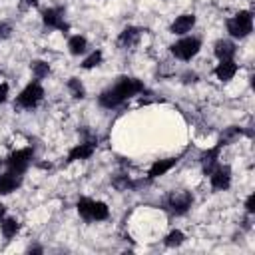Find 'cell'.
I'll list each match as a JSON object with an SVG mask.
<instances>
[{
	"mask_svg": "<svg viewBox=\"0 0 255 255\" xmlns=\"http://www.w3.org/2000/svg\"><path fill=\"white\" fill-rule=\"evenodd\" d=\"M68 90L72 92V96H74V98H80V100H82V98L86 96L84 86H82V82H80L78 78H70V80H68Z\"/></svg>",
	"mask_w": 255,
	"mask_h": 255,
	"instance_id": "21",
	"label": "cell"
},
{
	"mask_svg": "<svg viewBox=\"0 0 255 255\" xmlns=\"http://www.w3.org/2000/svg\"><path fill=\"white\" fill-rule=\"evenodd\" d=\"M94 149H96L94 141H84V143H78V145H74V147H72V149L68 151V161L88 159V157H92Z\"/></svg>",
	"mask_w": 255,
	"mask_h": 255,
	"instance_id": "12",
	"label": "cell"
},
{
	"mask_svg": "<svg viewBox=\"0 0 255 255\" xmlns=\"http://www.w3.org/2000/svg\"><path fill=\"white\" fill-rule=\"evenodd\" d=\"M183 241H185V235H183L181 231H177V229H175V231H171V233L165 237V241H163V243H165L167 247H177V245H181Z\"/></svg>",
	"mask_w": 255,
	"mask_h": 255,
	"instance_id": "22",
	"label": "cell"
},
{
	"mask_svg": "<svg viewBox=\"0 0 255 255\" xmlns=\"http://www.w3.org/2000/svg\"><path fill=\"white\" fill-rule=\"evenodd\" d=\"M177 163V157H167V159H157L151 167H149V171H147V177L149 179H155V177H161V175H165L173 165Z\"/></svg>",
	"mask_w": 255,
	"mask_h": 255,
	"instance_id": "13",
	"label": "cell"
},
{
	"mask_svg": "<svg viewBox=\"0 0 255 255\" xmlns=\"http://www.w3.org/2000/svg\"><path fill=\"white\" fill-rule=\"evenodd\" d=\"M68 48H70V54H72V56H80V54L86 52L88 40H86L84 36H72V38L68 40Z\"/></svg>",
	"mask_w": 255,
	"mask_h": 255,
	"instance_id": "18",
	"label": "cell"
},
{
	"mask_svg": "<svg viewBox=\"0 0 255 255\" xmlns=\"http://www.w3.org/2000/svg\"><path fill=\"white\" fill-rule=\"evenodd\" d=\"M6 98H8V86L6 84H0V104L6 102Z\"/></svg>",
	"mask_w": 255,
	"mask_h": 255,
	"instance_id": "26",
	"label": "cell"
},
{
	"mask_svg": "<svg viewBox=\"0 0 255 255\" xmlns=\"http://www.w3.org/2000/svg\"><path fill=\"white\" fill-rule=\"evenodd\" d=\"M213 74L217 76V80L221 82H229L235 74H237V64L233 60H219V64L215 66Z\"/></svg>",
	"mask_w": 255,
	"mask_h": 255,
	"instance_id": "11",
	"label": "cell"
},
{
	"mask_svg": "<svg viewBox=\"0 0 255 255\" xmlns=\"http://www.w3.org/2000/svg\"><path fill=\"white\" fill-rule=\"evenodd\" d=\"M10 32H12V26H10V24H6V22H0V40L8 38V36H10Z\"/></svg>",
	"mask_w": 255,
	"mask_h": 255,
	"instance_id": "24",
	"label": "cell"
},
{
	"mask_svg": "<svg viewBox=\"0 0 255 255\" xmlns=\"http://www.w3.org/2000/svg\"><path fill=\"white\" fill-rule=\"evenodd\" d=\"M245 209H247L249 213H253V211H255V195H253V193L247 197V201H245Z\"/></svg>",
	"mask_w": 255,
	"mask_h": 255,
	"instance_id": "25",
	"label": "cell"
},
{
	"mask_svg": "<svg viewBox=\"0 0 255 255\" xmlns=\"http://www.w3.org/2000/svg\"><path fill=\"white\" fill-rule=\"evenodd\" d=\"M32 157H34V151H32V147H24V149H16V151H12V153L8 155V159H6L8 171L22 175V173L26 171V167L30 165Z\"/></svg>",
	"mask_w": 255,
	"mask_h": 255,
	"instance_id": "5",
	"label": "cell"
},
{
	"mask_svg": "<svg viewBox=\"0 0 255 255\" xmlns=\"http://www.w3.org/2000/svg\"><path fill=\"white\" fill-rule=\"evenodd\" d=\"M167 203H169V207H171L173 213H185L191 207L193 197H191L189 191H177V193H171L169 195Z\"/></svg>",
	"mask_w": 255,
	"mask_h": 255,
	"instance_id": "9",
	"label": "cell"
},
{
	"mask_svg": "<svg viewBox=\"0 0 255 255\" xmlns=\"http://www.w3.org/2000/svg\"><path fill=\"white\" fill-rule=\"evenodd\" d=\"M221 143H217L215 147H211V149H207L203 155H201V163H203V173L205 175H209L211 173V169L217 165V157H219V151H221Z\"/></svg>",
	"mask_w": 255,
	"mask_h": 255,
	"instance_id": "16",
	"label": "cell"
},
{
	"mask_svg": "<svg viewBox=\"0 0 255 255\" xmlns=\"http://www.w3.org/2000/svg\"><path fill=\"white\" fill-rule=\"evenodd\" d=\"M0 229H2V235H4L6 239H10V237H14V235L18 233V229H20V223H18L16 219L8 217V219H2V223H0Z\"/></svg>",
	"mask_w": 255,
	"mask_h": 255,
	"instance_id": "19",
	"label": "cell"
},
{
	"mask_svg": "<svg viewBox=\"0 0 255 255\" xmlns=\"http://www.w3.org/2000/svg\"><path fill=\"white\" fill-rule=\"evenodd\" d=\"M251 30H253V16L249 10H241L239 14L227 20V32L233 38H245L251 34Z\"/></svg>",
	"mask_w": 255,
	"mask_h": 255,
	"instance_id": "3",
	"label": "cell"
},
{
	"mask_svg": "<svg viewBox=\"0 0 255 255\" xmlns=\"http://www.w3.org/2000/svg\"><path fill=\"white\" fill-rule=\"evenodd\" d=\"M4 213H6V207L4 203H0V219H4Z\"/></svg>",
	"mask_w": 255,
	"mask_h": 255,
	"instance_id": "27",
	"label": "cell"
},
{
	"mask_svg": "<svg viewBox=\"0 0 255 255\" xmlns=\"http://www.w3.org/2000/svg\"><path fill=\"white\" fill-rule=\"evenodd\" d=\"M213 54L219 60H233V56H235V44L229 42V40H217L215 46H213Z\"/></svg>",
	"mask_w": 255,
	"mask_h": 255,
	"instance_id": "15",
	"label": "cell"
},
{
	"mask_svg": "<svg viewBox=\"0 0 255 255\" xmlns=\"http://www.w3.org/2000/svg\"><path fill=\"white\" fill-rule=\"evenodd\" d=\"M213 189H227L231 185V169L229 165H215L209 173Z\"/></svg>",
	"mask_w": 255,
	"mask_h": 255,
	"instance_id": "8",
	"label": "cell"
},
{
	"mask_svg": "<svg viewBox=\"0 0 255 255\" xmlns=\"http://www.w3.org/2000/svg\"><path fill=\"white\" fill-rule=\"evenodd\" d=\"M201 48V42L197 38H181L171 46V54L179 60H191Z\"/></svg>",
	"mask_w": 255,
	"mask_h": 255,
	"instance_id": "6",
	"label": "cell"
},
{
	"mask_svg": "<svg viewBox=\"0 0 255 255\" xmlns=\"http://www.w3.org/2000/svg\"><path fill=\"white\" fill-rule=\"evenodd\" d=\"M143 90V84L139 82V80H135V78H120V82L114 86V88H110V90H106L102 96H100V106H104V108H118L120 104H124L126 100H129V98H133L135 94H139Z\"/></svg>",
	"mask_w": 255,
	"mask_h": 255,
	"instance_id": "1",
	"label": "cell"
},
{
	"mask_svg": "<svg viewBox=\"0 0 255 255\" xmlns=\"http://www.w3.org/2000/svg\"><path fill=\"white\" fill-rule=\"evenodd\" d=\"M100 64H102V52H100V50H96V52H92V54L84 60V64H82V66H84L86 70H90V68H96V66H100Z\"/></svg>",
	"mask_w": 255,
	"mask_h": 255,
	"instance_id": "23",
	"label": "cell"
},
{
	"mask_svg": "<svg viewBox=\"0 0 255 255\" xmlns=\"http://www.w3.org/2000/svg\"><path fill=\"white\" fill-rule=\"evenodd\" d=\"M20 175L18 173H12V171H6L0 175V193L2 195H8L12 191H16V187H20Z\"/></svg>",
	"mask_w": 255,
	"mask_h": 255,
	"instance_id": "14",
	"label": "cell"
},
{
	"mask_svg": "<svg viewBox=\"0 0 255 255\" xmlns=\"http://www.w3.org/2000/svg\"><path fill=\"white\" fill-rule=\"evenodd\" d=\"M42 22L48 28H52V30H62V32L68 30V24L64 22V12L60 8H48V10H44L42 12Z\"/></svg>",
	"mask_w": 255,
	"mask_h": 255,
	"instance_id": "7",
	"label": "cell"
},
{
	"mask_svg": "<svg viewBox=\"0 0 255 255\" xmlns=\"http://www.w3.org/2000/svg\"><path fill=\"white\" fill-rule=\"evenodd\" d=\"M76 207H78V213L88 221H104L110 215V209L104 201H94L88 197H82Z\"/></svg>",
	"mask_w": 255,
	"mask_h": 255,
	"instance_id": "2",
	"label": "cell"
},
{
	"mask_svg": "<svg viewBox=\"0 0 255 255\" xmlns=\"http://www.w3.org/2000/svg\"><path fill=\"white\" fill-rule=\"evenodd\" d=\"M30 68H32V74H34L36 80H42V78H46L50 74V64L48 62H42V60H34L30 64Z\"/></svg>",
	"mask_w": 255,
	"mask_h": 255,
	"instance_id": "20",
	"label": "cell"
},
{
	"mask_svg": "<svg viewBox=\"0 0 255 255\" xmlns=\"http://www.w3.org/2000/svg\"><path fill=\"white\" fill-rule=\"evenodd\" d=\"M42 98H44L42 86H40L38 82H32V84H28V86L20 92V96L16 98V104H18L20 108L32 110V108H36V106L42 102Z\"/></svg>",
	"mask_w": 255,
	"mask_h": 255,
	"instance_id": "4",
	"label": "cell"
},
{
	"mask_svg": "<svg viewBox=\"0 0 255 255\" xmlns=\"http://www.w3.org/2000/svg\"><path fill=\"white\" fill-rule=\"evenodd\" d=\"M24 4H28V6H36L38 4V0H22Z\"/></svg>",
	"mask_w": 255,
	"mask_h": 255,
	"instance_id": "28",
	"label": "cell"
},
{
	"mask_svg": "<svg viewBox=\"0 0 255 255\" xmlns=\"http://www.w3.org/2000/svg\"><path fill=\"white\" fill-rule=\"evenodd\" d=\"M195 26V16L193 14H181V16H177L175 20H173V24H171V34H177V36H183V34H187L191 28Z\"/></svg>",
	"mask_w": 255,
	"mask_h": 255,
	"instance_id": "10",
	"label": "cell"
},
{
	"mask_svg": "<svg viewBox=\"0 0 255 255\" xmlns=\"http://www.w3.org/2000/svg\"><path fill=\"white\" fill-rule=\"evenodd\" d=\"M137 40H139V30H137V28H133V26H129V28H126V30L120 34L118 44H120V46H124V48H131Z\"/></svg>",
	"mask_w": 255,
	"mask_h": 255,
	"instance_id": "17",
	"label": "cell"
}]
</instances>
